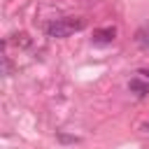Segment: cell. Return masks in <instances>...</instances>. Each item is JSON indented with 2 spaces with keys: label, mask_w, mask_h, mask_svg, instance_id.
Returning a JSON list of instances; mask_svg holds the SVG:
<instances>
[{
  "label": "cell",
  "mask_w": 149,
  "mask_h": 149,
  "mask_svg": "<svg viewBox=\"0 0 149 149\" xmlns=\"http://www.w3.org/2000/svg\"><path fill=\"white\" fill-rule=\"evenodd\" d=\"M84 26H86V21H84V19H79V16L56 19V21H51V23L47 26V35H49V37H56V40H61V37L72 35L74 30H81Z\"/></svg>",
  "instance_id": "6da1fadb"
},
{
  "label": "cell",
  "mask_w": 149,
  "mask_h": 149,
  "mask_svg": "<svg viewBox=\"0 0 149 149\" xmlns=\"http://www.w3.org/2000/svg\"><path fill=\"white\" fill-rule=\"evenodd\" d=\"M114 37H116V28H114V26L98 28V30L93 33V44H109Z\"/></svg>",
  "instance_id": "7a4b0ae2"
},
{
  "label": "cell",
  "mask_w": 149,
  "mask_h": 149,
  "mask_svg": "<svg viewBox=\"0 0 149 149\" xmlns=\"http://www.w3.org/2000/svg\"><path fill=\"white\" fill-rule=\"evenodd\" d=\"M128 88H130L133 93H137V95H147V93H149V84H142L140 79H130V81H128Z\"/></svg>",
  "instance_id": "3957f363"
},
{
  "label": "cell",
  "mask_w": 149,
  "mask_h": 149,
  "mask_svg": "<svg viewBox=\"0 0 149 149\" xmlns=\"http://www.w3.org/2000/svg\"><path fill=\"white\" fill-rule=\"evenodd\" d=\"M135 42H137V47L149 49V30H147V28H140L137 35H135Z\"/></svg>",
  "instance_id": "277c9868"
},
{
  "label": "cell",
  "mask_w": 149,
  "mask_h": 149,
  "mask_svg": "<svg viewBox=\"0 0 149 149\" xmlns=\"http://www.w3.org/2000/svg\"><path fill=\"white\" fill-rule=\"evenodd\" d=\"M12 37H14V42L21 44V47H28V44H30V37H28L26 33H21V35H12Z\"/></svg>",
  "instance_id": "5b68a950"
},
{
  "label": "cell",
  "mask_w": 149,
  "mask_h": 149,
  "mask_svg": "<svg viewBox=\"0 0 149 149\" xmlns=\"http://www.w3.org/2000/svg\"><path fill=\"white\" fill-rule=\"evenodd\" d=\"M140 74H142V77H147V79H149V70H140Z\"/></svg>",
  "instance_id": "8992f818"
},
{
  "label": "cell",
  "mask_w": 149,
  "mask_h": 149,
  "mask_svg": "<svg viewBox=\"0 0 149 149\" xmlns=\"http://www.w3.org/2000/svg\"><path fill=\"white\" fill-rule=\"evenodd\" d=\"M144 130H149V123H147V126H144Z\"/></svg>",
  "instance_id": "52a82bcc"
}]
</instances>
